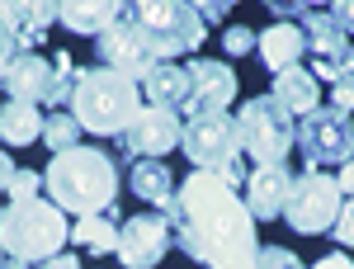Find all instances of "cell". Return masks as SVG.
Here are the masks:
<instances>
[{
  "instance_id": "obj_1",
  "label": "cell",
  "mask_w": 354,
  "mask_h": 269,
  "mask_svg": "<svg viewBox=\"0 0 354 269\" xmlns=\"http://www.w3.org/2000/svg\"><path fill=\"white\" fill-rule=\"evenodd\" d=\"M165 222L185 260L203 269H255L260 260L255 217L245 213L241 194L213 170H194L185 185H175L165 203Z\"/></svg>"
},
{
  "instance_id": "obj_2",
  "label": "cell",
  "mask_w": 354,
  "mask_h": 269,
  "mask_svg": "<svg viewBox=\"0 0 354 269\" xmlns=\"http://www.w3.org/2000/svg\"><path fill=\"white\" fill-rule=\"evenodd\" d=\"M43 189L53 194V203L62 213L76 217L109 213V208H118V165L100 147H71V151L48 161Z\"/></svg>"
},
{
  "instance_id": "obj_3",
  "label": "cell",
  "mask_w": 354,
  "mask_h": 269,
  "mask_svg": "<svg viewBox=\"0 0 354 269\" xmlns=\"http://www.w3.org/2000/svg\"><path fill=\"white\" fill-rule=\"evenodd\" d=\"M66 104H71V118L81 123V133L123 137L128 123L142 113V90L137 81L118 76L109 66H90V71H76V90Z\"/></svg>"
},
{
  "instance_id": "obj_4",
  "label": "cell",
  "mask_w": 354,
  "mask_h": 269,
  "mask_svg": "<svg viewBox=\"0 0 354 269\" xmlns=\"http://www.w3.org/2000/svg\"><path fill=\"white\" fill-rule=\"evenodd\" d=\"M71 241L66 213L48 198H10L0 213V245L10 260L38 265L48 255H62V245Z\"/></svg>"
},
{
  "instance_id": "obj_5",
  "label": "cell",
  "mask_w": 354,
  "mask_h": 269,
  "mask_svg": "<svg viewBox=\"0 0 354 269\" xmlns=\"http://www.w3.org/2000/svg\"><path fill=\"white\" fill-rule=\"evenodd\" d=\"M128 15L142 28L156 62H175L208 38V24L198 19V10L189 0H128Z\"/></svg>"
},
{
  "instance_id": "obj_6",
  "label": "cell",
  "mask_w": 354,
  "mask_h": 269,
  "mask_svg": "<svg viewBox=\"0 0 354 269\" xmlns=\"http://www.w3.org/2000/svg\"><path fill=\"white\" fill-rule=\"evenodd\" d=\"M180 147L194 161V170H213L218 180H227L232 189L245 185L241 165V133H236V118L227 113H203V118H189V128L180 133Z\"/></svg>"
},
{
  "instance_id": "obj_7",
  "label": "cell",
  "mask_w": 354,
  "mask_h": 269,
  "mask_svg": "<svg viewBox=\"0 0 354 269\" xmlns=\"http://www.w3.org/2000/svg\"><path fill=\"white\" fill-rule=\"evenodd\" d=\"M236 133H241L245 156L270 165V161H288L298 123H293V113L283 104H274V95H255V100H245L241 113H236Z\"/></svg>"
},
{
  "instance_id": "obj_8",
  "label": "cell",
  "mask_w": 354,
  "mask_h": 269,
  "mask_svg": "<svg viewBox=\"0 0 354 269\" xmlns=\"http://www.w3.org/2000/svg\"><path fill=\"white\" fill-rule=\"evenodd\" d=\"M293 142L302 147V161L312 165V170L345 165L354 156V118L335 104H317L312 113H302Z\"/></svg>"
},
{
  "instance_id": "obj_9",
  "label": "cell",
  "mask_w": 354,
  "mask_h": 269,
  "mask_svg": "<svg viewBox=\"0 0 354 269\" xmlns=\"http://www.w3.org/2000/svg\"><path fill=\"white\" fill-rule=\"evenodd\" d=\"M340 185L330 180L326 170H302L293 175V194H288V203H283V217H288V227L302 232V236H322L330 232V222L340 213Z\"/></svg>"
},
{
  "instance_id": "obj_10",
  "label": "cell",
  "mask_w": 354,
  "mask_h": 269,
  "mask_svg": "<svg viewBox=\"0 0 354 269\" xmlns=\"http://www.w3.org/2000/svg\"><path fill=\"white\" fill-rule=\"evenodd\" d=\"M185 113L189 118H203V113H227V104L236 100V71L227 62H208V57H194L185 66Z\"/></svg>"
},
{
  "instance_id": "obj_11",
  "label": "cell",
  "mask_w": 354,
  "mask_h": 269,
  "mask_svg": "<svg viewBox=\"0 0 354 269\" xmlns=\"http://www.w3.org/2000/svg\"><path fill=\"white\" fill-rule=\"evenodd\" d=\"M170 245L175 241H170V222H165V213H137V217H128V222L118 227L113 255L123 260V269H156Z\"/></svg>"
},
{
  "instance_id": "obj_12",
  "label": "cell",
  "mask_w": 354,
  "mask_h": 269,
  "mask_svg": "<svg viewBox=\"0 0 354 269\" xmlns=\"http://www.w3.org/2000/svg\"><path fill=\"white\" fill-rule=\"evenodd\" d=\"M95 53H100V66H109L118 76H128V81H142L151 66H156V57L147 48V38H142V28L133 24V15H123L118 24H109L100 38H95Z\"/></svg>"
},
{
  "instance_id": "obj_13",
  "label": "cell",
  "mask_w": 354,
  "mask_h": 269,
  "mask_svg": "<svg viewBox=\"0 0 354 269\" xmlns=\"http://www.w3.org/2000/svg\"><path fill=\"white\" fill-rule=\"evenodd\" d=\"M180 133H185V128H180V113H175V109L147 104L133 123H128L123 147H128V156H137V161H156L170 147H180Z\"/></svg>"
},
{
  "instance_id": "obj_14",
  "label": "cell",
  "mask_w": 354,
  "mask_h": 269,
  "mask_svg": "<svg viewBox=\"0 0 354 269\" xmlns=\"http://www.w3.org/2000/svg\"><path fill=\"white\" fill-rule=\"evenodd\" d=\"M302 38H307V53L317 57V81H335L340 76V66L350 62V53H354V43H350V33L330 19L326 10H317V15H307L302 19Z\"/></svg>"
},
{
  "instance_id": "obj_15",
  "label": "cell",
  "mask_w": 354,
  "mask_h": 269,
  "mask_svg": "<svg viewBox=\"0 0 354 269\" xmlns=\"http://www.w3.org/2000/svg\"><path fill=\"white\" fill-rule=\"evenodd\" d=\"M241 189H245V198H241L245 213L255 217V222H274V217H283V203L293 194V170H288V161L255 165Z\"/></svg>"
},
{
  "instance_id": "obj_16",
  "label": "cell",
  "mask_w": 354,
  "mask_h": 269,
  "mask_svg": "<svg viewBox=\"0 0 354 269\" xmlns=\"http://www.w3.org/2000/svg\"><path fill=\"white\" fill-rule=\"evenodd\" d=\"M0 85L19 104H48V95H53V62L38 53H19L10 62V71L0 76Z\"/></svg>"
},
{
  "instance_id": "obj_17",
  "label": "cell",
  "mask_w": 354,
  "mask_h": 269,
  "mask_svg": "<svg viewBox=\"0 0 354 269\" xmlns=\"http://www.w3.org/2000/svg\"><path fill=\"white\" fill-rule=\"evenodd\" d=\"M123 15H128V0H57V24L85 38H100Z\"/></svg>"
},
{
  "instance_id": "obj_18",
  "label": "cell",
  "mask_w": 354,
  "mask_h": 269,
  "mask_svg": "<svg viewBox=\"0 0 354 269\" xmlns=\"http://www.w3.org/2000/svg\"><path fill=\"white\" fill-rule=\"evenodd\" d=\"M274 104H283L293 118H302V113H312V109L322 104V81L307 71V66H288V71H274Z\"/></svg>"
},
{
  "instance_id": "obj_19",
  "label": "cell",
  "mask_w": 354,
  "mask_h": 269,
  "mask_svg": "<svg viewBox=\"0 0 354 269\" xmlns=\"http://www.w3.org/2000/svg\"><path fill=\"white\" fill-rule=\"evenodd\" d=\"M255 53H260V62H265L270 71H288V66L302 62L307 38H302L298 24H274V28H265V33H255Z\"/></svg>"
},
{
  "instance_id": "obj_20",
  "label": "cell",
  "mask_w": 354,
  "mask_h": 269,
  "mask_svg": "<svg viewBox=\"0 0 354 269\" xmlns=\"http://www.w3.org/2000/svg\"><path fill=\"white\" fill-rule=\"evenodd\" d=\"M137 85L147 90V100H151L156 109H180V104H185V90H189L185 66H175V62H156Z\"/></svg>"
},
{
  "instance_id": "obj_21",
  "label": "cell",
  "mask_w": 354,
  "mask_h": 269,
  "mask_svg": "<svg viewBox=\"0 0 354 269\" xmlns=\"http://www.w3.org/2000/svg\"><path fill=\"white\" fill-rule=\"evenodd\" d=\"M128 189H133L137 198H147V203L165 208L170 194H175V175H170V165H165V161H137L133 170H128Z\"/></svg>"
},
{
  "instance_id": "obj_22",
  "label": "cell",
  "mask_w": 354,
  "mask_h": 269,
  "mask_svg": "<svg viewBox=\"0 0 354 269\" xmlns=\"http://www.w3.org/2000/svg\"><path fill=\"white\" fill-rule=\"evenodd\" d=\"M71 241L81 245V250H90V255H109L113 245H118V208L95 213V217H76Z\"/></svg>"
},
{
  "instance_id": "obj_23",
  "label": "cell",
  "mask_w": 354,
  "mask_h": 269,
  "mask_svg": "<svg viewBox=\"0 0 354 269\" xmlns=\"http://www.w3.org/2000/svg\"><path fill=\"white\" fill-rule=\"evenodd\" d=\"M33 137H43V113H38V104H19V100L0 104V142L5 147H24Z\"/></svg>"
},
{
  "instance_id": "obj_24",
  "label": "cell",
  "mask_w": 354,
  "mask_h": 269,
  "mask_svg": "<svg viewBox=\"0 0 354 269\" xmlns=\"http://www.w3.org/2000/svg\"><path fill=\"white\" fill-rule=\"evenodd\" d=\"M43 142H48L53 156H62V151L81 147V123L71 113H53V118H43Z\"/></svg>"
},
{
  "instance_id": "obj_25",
  "label": "cell",
  "mask_w": 354,
  "mask_h": 269,
  "mask_svg": "<svg viewBox=\"0 0 354 269\" xmlns=\"http://www.w3.org/2000/svg\"><path fill=\"white\" fill-rule=\"evenodd\" d=\"M330 104L345 109V113H354V53H350V62L340 66V76L330 81Z\"/></svg>"
},
{
  "instance_id": "obj_26",
  "label": "cell",
  "mask_w": 354,
  "mask_h": 269,
  "mask_svg": "<svg viewBox=\"0 0 354 269\" xmlns=\"http://www.w3.org/2000/svg\"><path fill=\"white\" fill-rule=\"evenodd\" d=\"M326 236H335L345 250H354V194H345V198H340V213H335V222H330Z\"/></svg>"
},
{
  "instance_id": "obj_27",
  "label": "cell",
  "mask_w": 354,
  "mask_h": 269,
  "mask_svg": "<svg viewBox=\"0 0 354 269\" xmlns=\"http://www.w3.org/2000/svg\"><path fill=\"white\" fill-rule=\"evenodd\" d=\"M222 48H227V57H245V53H255V28H245V24L222 28Z\"/></svg>"
},
{
  "instance_id": "obj_28",
  "label": "cell",
  "mask_w": 354,
  "mask_h": 269,
  "mask_svg": "<svg viewBox=\"0 0 354 269\" xmlns=\"http://www.w3.org/2000/svg\"><path fill=\"white\" fill-rule=\"evenodd\" d=\"M255 269H302V260L293 250H283V245H265L260 260H255Z\"/></svg>"
},
{
  "instance_id": "obj_29",
  "label": "cell",
  "mask_w": 354,
  "mask_h": 269,
  "mask_svg": "<svg viewBox=\"0 0 354 269\" xmlns=\"http://www.w3.org/2000/svg\"><path fill=\"white\" fill-rule=\"evenodd\" d=\"M38 189H43L38 170H15V180H10V198H38Z\"/></svg>"
},
{
  "instance_id": "obj_30",
  "label": "cell",
  "mask_w": 354,
  "mask_h": 269,
  "mask_svg": "<svg viewBox=\"0 0 354 269\" xmlns=\"http://www.w3.org/2000/svg\"><path fill=\"white\" fill-rule=\"evenodd\" d=\"M189 5L198 10L203 24H227V10H232L236 0H189Z\"/></svg>"
},
{
  "instance_id": "obj_31",
  "label": "cell",
  "mask_w": 354,
  "mask_h": 269,
  "mask_svg": "<svg viewBox=\"0 0 354 269\" xmlns=\"http://www.w3.org/2000/svg\"><path fill=\"white\" fill-rule=\"evenodd\" d=\"M19 53H24V48H19V38H15L10 28L0 24V76L10 71V62H15V57H19Z\"/></svg>"
},
{
  "instance_id": "obj_32",
  "label": "cell",
  "mask_w": 354,
  "mask_h": 269,
  "mask_svg": "<svg viewBox=\"0 0 354 269\" xmlns=\"http://www.w3.org/2000/svg\"><path fill=\"white\" fill-rule=\"evenodd\" d=\"M335 24L345 28V33H354V0H330V10H326Z\"/></svg>"
},
{
  "instance_id": "obj_33",
  "label": "cell",
  "mask_w": 354,
  "mask_h": 269,
  "mask_svg": "<svg viewBox=\"0 0 354 269\" xmlns=\"http://www.w3.org/2000/svg\"><path fill=\"white\" fill-rule=\"evenodd\" d=\"M15 170H19V165H15V156L0 147V194H10V180H15Z\"/></svg>"
},
{
  "instance_id": "obj_34",
  "label": "cell",
  "mask_w": 354,
  "mask_h": 269,
  "mask_svg": "<svg viewBox=\"0 0 354 269\" xmlns=\"http://www.w3.org/2000/svg\"><path fill=\"white\" fill-rule=\"evenodd\" d=\"M33 269H81V260L76 255H48V260H38Z\"/></svg>"
},
{
  "instance_id": "obj_35",
  "label": "cell",
  "mask_w": 354,
  "mask_h": 269,
  "mask_svg": "<svg viewBox=\"0 0 354 269\" xmlns=\"http://www.w3.org/2000/svg\"><path fill=\"white\" fill-rule=\"evenodd\" d=\"M312 269H354V260H350V255H340V250H335V255H326V260H317Z\"/></svg>"
},
{
  "instance_id": "obj_36",
  "label": "cell",
  "mask_w": 354,
  "mask_h": 269,
  "mask_svg": "<svg viewBox=\"0 0 354 269\" xmlns=\"http://www.w3.org/2000/svg\"><path fill=\"white\" fill-rule=\"evenodd\" d=\"M335 185H340V194H354V156L340 165V180H335Z\"/></svg>"
},
{
  "instance_id": "obj_37",
  "label": "cell",
  "mask_w": 354,
  "mask_h": 269,
  "mask_svg": "<svg viewBox=\"0 0 354 269\" xmlns=\"http://www.w3.org/2000/svg\"><path fill=\"white\" fill-rule=\"evenodd\" d=\"M0 269H33V265H24V260H10V255H5V260H0Z\"/></svg>"
},
{
  "instance_id": "obj_38",
  "label": "cell",
  "mask_w": 354,
  "mask_h": 269,
  "mask_svg": "<svg viewBox=\"0 0 354 269\" xmlns=\"http://www.w3.org/2000/svg\"><path fill=\"white\" fill-rule=\"evenodd\" d=\"M0 260H5V245H0Z\"/></svg>"
},
{
  "instance_id": "obj_39",
  "label": "cell",
  "mask_w": 354,
  "mask_h": 269,
  "mask_svg": "<svg viewBox=\"0 0 354 269\" xmlns=\"http://www.w3.org/2000/svg\"><path fill=\"white\" fill-rule=\"evenodd\" d=\"M0 213H5V203H0Z\"/></svg>"
}]
</instances>
